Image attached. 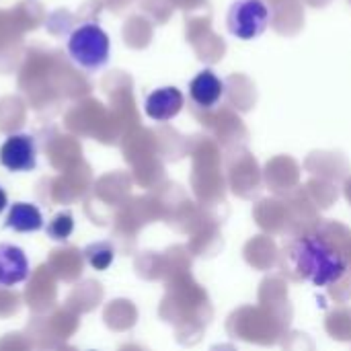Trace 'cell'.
Wrapping results in <instances>:
<instances>
[{"label": "cell", "instance_id": "30bf717a", "mask_svg": "<svg viewBox=\"0 0 351 351\" xmlns=\"http://www.w3.org/2000/svg\"><path fill=\"white\" fill-rule=\"evenodd\" d=\"M47 237L56 243H62V241H68V237L74 232V218L70 212H60L51 218V222L47 224L45 228Z\"/></svg>", "mask_w": 351, "mask_h": 351}, {"label": "cell", "instance_id": "8992f818", "mask_svg": "<svg viewBox=\"0 0 351 351\" xmlns=\"http://www.w3.org/2000/svg\"><path fill=\"white\" fill-rule=\"evenodd\" d=\"M185 97L177 86H158L146 97L144 111L152 121H171L181 113Z\"/></svg>", "mask_w": 351, "mask_h": 351}, {"label": "cell", "instance_id": "52a82bcc", "mask_svg": "<svg viewBox=\"0 0 351 351\" xmlns=\"http://www.w3.org/2000/svg\"><path fill=\"white\" fill-rule=\"evenodd\" d=\"M29 276V259L21 247L0 243V286L10 288L23 284Z\"/></svg>", "mask_w": 351, "mask_h": 351}, {"label": "cell", "instance_id": "6da1fadb", "mask_svg": "<svg viewBox=\"0 0 351 351\" xmlns=\"http://www.w3.org/2000/svg\"><path fill=\"white\" fill-rule=\"evenodd\" d=\"M290 269L315 288H329L348 276L346 255L321 234H302L288 249Z\"/></svg>", "mask_w": 351, "mask_h": 351}, {"label": "cell", "instance_id": "3957f363", "mask_svg": "<svg viewBox=\"0 0 351 351\" xmlns=\"http://www.w3.org/2000/svg\"><path fill=\"white\" fill-rule=\"evenodd\" d=\"M274 12L265 0H234L226 12V29L232 37L251 41L271 25Z\"/></svg>", "mask_w": 351, "mask_h": 351}, {"label": "cell", "instance_id": "7a4b0ae2", "mask_svg": "<svg viewBox=\"0 0 351 351\" xmlns=\"http://www.w3.org/2000/svg\"><path fill=\"white\" fill-rule=\"evenodd\" d=\"M109 35L97 23H84L68 37V53L84 70H101L109 62Z\"/></svg>", "mask_w": 351, "mask_h": 351}, {"label": "cell", "instance_id": "9c48e42d", "mask_svg": "<svg viewBox=\"0 0 351 351\" xmlns=\"http://www.w3.org/2000/svg\"><path fill=\"white\" fill-rule=\"evenodd\" d=\"M84 257L88 265L97 271H107L113 265L115 259V249L109 241H97L84 249Z\"/></svg>", "mask_w": 351, "mask_h": 351}, {"label": "cell", "instance_id": "8fae6325", "mask_svg": "<svg viewBox=\"0 0 351 351\" xmlns=\"http://www.w3.org/2000/svg\"><path fill=\"white\" fill-rule=\"evenodd\" d=\"M8 206V195H6V191H4V187L0 185V212L4 210Z\"/></svg>", "mask_w": 351, "mask_h": 351}, {"label": "cell", "instance_id": "5b68a950", "mask_svg": "<svg viewBox=\"0 0 351 351\" xmlns=\"http://www.w3.org/2000/svg\"><path fill=\"white\" fill-rule=\"evenodd\" d=\"M226 95V84L224 80L210 68L199 70L191 82H189V99L195 107L202 111H212L216 109Z\"/></svg>", "mask_w": 351, "mask_h": 351}, {"label": "cell", "instance_id": "ba28073f", "mask_svg": "<svg viewBox=\"0 0 351 351\" xmlns=\"http://www.w3.org/2000/svg\"><path fill=\"white\" fill-rule=\"evenodd\" d=\"M4 226L14 232H37L43 228V216L41 210L35 204L16 202L10 206L8 216L4 220Z\"/></svg>", "mask_w": 351, "mask_h": 351}, {"label": "cell", "instance_id": "277c9868", "mask_svg": "<svg viewBox=\"0 0 351 351\" xmlns=\"http://www.w3.org/2000/svg\"><path fill=\"white\" fill-rule=\"evenodd\" d=\"M0 165L10 173H29L37 167V144L29 134H10L0 146Z\"/></svg>", "mask_w": 351, "mask_h": 351}]
</instances>
